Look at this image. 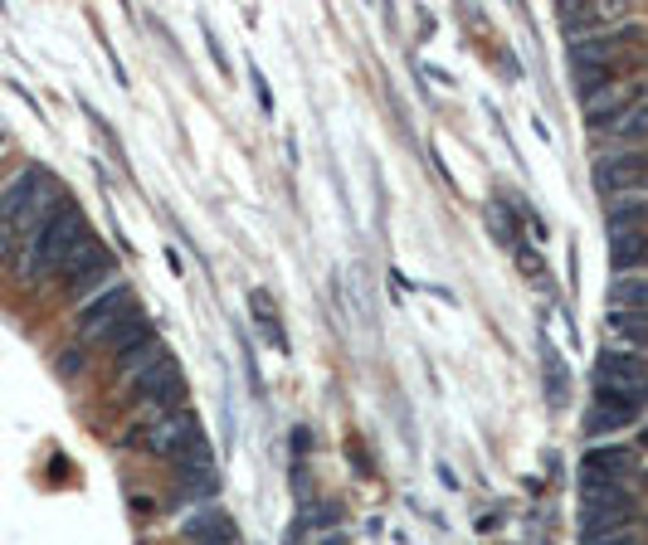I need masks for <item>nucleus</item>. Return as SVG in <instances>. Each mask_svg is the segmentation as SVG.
<instances>
[{
  "mask_svg": "<svg viewBox=\"0 0 648 545\" xmlns=\"http://www.w3.org/2000/svg\"><path fill=\"white\" fill-rule=\"evenodd\" d=\"M561 25L580 35V30H590V25H595V10H590V5H571V10H561Z\"/></svg>",
  "mask_w": 648,
  "mask_h": 545,
  "instance_id": "obj_22",
  "label": "nucleus"
},
{
  "mask_svg": "<svg viewBox=\"0 0 648 545\" xmlns=\"http://www.w3.org/2000/svg\"><path fill=\"white\" fill-rule=\"evenodd\" d=\"M127 312H137L132 288H127V283H108L98 297H88V302L78 307V331H83L88 341H103V336H108Z\"/></svg>",
  "mask_w": 648,
  "mask_h": 545,
  "instance_id": "obj_5",
  "label": "nucleus"
},
{
  "mask_svg": "<svg viewBox=\"0 0 648 545\" xmlns=\"http://www.w3.org/2000/svg\"><path fill=\"white\" fill-rule=\"evenodd\" d=\"M634 511V492L624 482H595L585 487V502H580V521H585V536H605L619 531Z\"/></svg>",
  "mask_w": 648,
  "mask_h": 545,
  "instance_id": "obj_4",
  "label": "nucleus"
},
{
  "mask_svg": "<svg viewBox=\"0 0 648 545\" xmlns=\"http://www.w3.org/2000/svg\"><path fill=\"white\" fill-rule=\"evenodd\" d=\"M517 268H522L527 278H536V283L546 278V263H541V258H536V254H527V249H517Z\"/></svg>",
  "mask_w": 648,
  "mask_h": 545,
  "instance_id": "obj_26",
  "label": "nucleus"
},
{
  "mask_svg": "<svg viewBox=\"0 0 648 545\" xmlns=\"http://www.w3.org/2000/svg\"><path fill=\"white\" fill-rule=\"evenodd\" d=\"M249 307H254V322L264 327V336L278 346V351H288V336H283V327H278V312H273V302H268V292H254L249 297Z\"/></svg>",
  "mask_w": 648,
  "mask_h": 545,
  "instance_id": "obj_18",
  "label": "nucleus"
},
{
  "mask_svg": "<svg viewBox=\"0 0 648 545\" xmlns=\"http://www.w3.org/2000/svg\"><path fill=\"white\" fill-rule=\"evenodd\" d=\"M614 137H624V142H639V137H648V103H634L629 112H619Z\"/></svg>",
  "mask_w": 648,
  "mask_h": 545,
  "instance_id": "obj_19",
  "label": "nucleus"
},
{
  "mask_svg": "<svg viewBox=\"0 0 648 545\" xmlns=\"http://www.w3.org/2000/svg\"><path fill=\"white\" fill-rule=\"evenodd\" d=\"M147 331H152V322H147L142 312H127V317H122V322H117V327L108 331V336H103V346H108V351L117 356V351H127L132 341H142Z\"/></svg>",
  "mask_w": 648,
  "mask_h": 545,
  "instance_id": "obj_15",
  "label": "nucleus"
},
{
  "mask_svg": "<svg viewBox=\"0 0 648 545\" xmlns=\"http://www.w3.org/2000/svg\"><path fill=\"white\" fill-rule=\"evenodd\" d=\"M117 273V258L98 244V239H88L83 249H78L64 268H59V278H64V292H74V297H83V292H103V283Z\"/></svg>",
  "mask_w": 648,
  "mask_h": 545,
  "instance_id": "obj_6",
  "label": "nucleus"
},
{
  "mask_svg": "<svg viewBox=\"0 0 648 545\" xmlns=\"http://www.w3.org/2000/svg\"><path fill=\"white\" fill-rule=\"evenodd\" d=\"M488 224L497 229V239H502V244H517V229H512V215H507L502 205H493V210H488Z\"/></svg>",
  "mask_w": 648,
  "mask_h": 545,
  "instance_id": "obj_23",
  "label": "nucleus"
},
{
  "mask_svg": "<svg viewBox=\"0 0 648 545\" xmlns=\"http://www.w3.org/2000/svg\"><path fill=\"white\" fill-rule=\"evenodd\" d=\"M10 254H15V224H0V268L10 263Z\"/></svg>",
  "mask_w": 648,
  "mask_h": 545,
  "instance_id": "obj_27",
  "label": "nucleus"
},
{
  "mask_svg": "<svg viewBox=\"0 0 648 545\" xmlns=\"http://www.w3.org/2000/svg\"><path fill=\"white\" fill-rule=\"evenodd\" d=\"M254 93H259V103H264V108H273V98H268V83H264V73L254 69Z\"/></svg>",
  "mask_w": 648,
  "mask_h": 545,
  "instance_id": "obj_28",
  "label": "nucleus"
},
{
  "mask_svg": "<svg viewBox=\"0 0 648 545\" xmlns=\"http://www.w3.org/2000/svg\"><path fill=\"white\" fill-rule=\"evenodd\" d=\"M166 361V341L156 336V331H147L142 341H132L127 351H117V370L127 375V380H137L142 370H152V365Z\"/></svg>",
  "mask_w": 648,
  "mask_h": 545,
  "instance_id": "obj_11",
  "label": "nucleus"
},
{
  "mask_svg": "<svg viewBox=\"0 0 648 545\" xmlns=\"http://www.w3.org/2000/svg\"><path fill=\"white\" fill-rule=\"evenodd\" d=\"M541 365H546V390H551V404H566V370H561V356L546 351Z\"/></svg>",
  "mask_w": 648,
  "mask_h": 545,
  "instance_id": "obj_21",
  "label": "nucleus"
},
{
  "mask_svg": "<svg viewBox=\"0 0 648 545\" xmlns=\"http://www.w3.org/2000/svg\"><path fill=\"white\" fill-rule=\"evenodd\" d=\"M590 545H639V536L629 526H619V531H605V536H590Z\"/></svg>",
  "mask_w": 648,
  "mask_h": 545,
  "instance_id": "obj_25",
  "label": "nucleus"
},
{
  "mask_svg": "<svg viewBox=\"0 0 648 545\" xmlns=\"http://www.w3.org/2000/svg\"><path fill=\"white\" fill-rule=\"evenodd\" d=\"M288 545H303V531H298V526L288 531Z\"/></svg>",
  "mask_w": 648,
  "mask_h": 545,
  "instance_id": "obj_29",
  "label": "nucleus"
},
{
  "mask_svg": "<svg viewBox=\"0 0 648 545\" xmlns=\"http://www.w3.org/2000/svg\"><path fill=\"white\" fill-rule=\"evenodd\" d=\"M595 380H600V400L639 404L648 390V361L634 351H605L595 365Z\"/></svg>",
  "mask_w": 648,
  "mask_h": 545,
  "instance_id": "obj_3",
  "label": "nucleus"
},
{
  "mask_svg": "<svg viewBox=\"0 0 648 545\" xmlns=\"http://www.w3.org/2000/svg\"><path fill=\"white\" fill-rule=\"evenodd\" d=\"M639 419V404H619V400H600L590 414H585V434L605 438V434H619Z\"/></svg>",
  "mask_w": 648,
  "mask_h": 545,
  "instance_id": "obj_12",
  "label": "nucleus"
},
{
  "mask_svg": "<svg viewBox=\"0 0 648 545\" xmlns=\"http://www.w3.org/2000/svg\"><path fill=\"white\" fill-rule=\"evenodd\" d=\"M610 327L619 331V336H629V341H648V322H629V312L610 317Z\"/></svg>",
  "mask_w": 648,
  "mask_h": 545,
  "instance_id": "obj_24",
  "label": "nucleus"
},
{
  "mask_svg": "<svg viewBox=\"0 0 648 545\" xmlns=\"http://www.w3.org/2000/svg\"><path fill=\"white\" fill-rule=\"evenodd\" d=\"M595 64H610V39H571V69H595Z\"/></svg>",
  "mask_w": 648,
  "mask_h": 545,
  "instance_id": "obj_16",
  "label": "nucleus"
},
{
  "mask_svg": "<svg viewBox=\"0 0 648 545\" xmlns=\"http://www.w3.org/2000/svg\"><path fill=\"white\" fill-rule=\"evenodd\" d=\"M605 302H610L614 312H648V278L639 273H619L605 292Z\"/></svg>",
  "mask_w": 648,
  "mask_h": 545,
  "instance_id": "obj_13",
  "label": "nucleus"
},
{
  "mask_svg": "<svg viewBox=\"0 0 648 545\" xmlns=\"http://www.w3.org/2000/svg\"><path fill=\"white\" fill-rule=\"evenodd\" d=\"M93 239V229H88V219H83V210L78 205H69V200H59L49 215L39 219V229L30 234V258H25V278L30 283H39L44 273H59L69 258L83 249Z\"/></svg>",
  "mask_w": 648,
  "mask_h": 545,
  "instance_id": "obj_1",
  "label": "nucleus"
},
{
  "mask_svg": "<svg viewBox=\"0 0 648 545\" xmlns=\"http://www.w3.org/2000/svg\"><path fill=\"white\" fill-rule=\"evenodd\" d=\"M648 215L644 200H634V195H619L610 210H605V219H610V234H619V229H639V219Z\"/></svg>",
  "mask_w": 648,
  "mask_h": 545,
  "instance_id": "obj_17",
  "label": "nucleus"
},
{
  "mask_svg": "<svg viewBox=\"0 0 648 545\" xmlns=\"http://www.w3.org/2000/svg\"><path fill=\"white\" fill-rule=\"evenodd\" d=\"M142 443L161 453V458H171L176 468H186V463H210V443L200 434V419H195L191 409H171V414H161L152 419L147 429H142Z\"/></svg>",
  "mask_w": 648,
  "mask_h": 545,
  "instance_id": "obj_2",
  "label": "nucleus"
},
{
  "mask_svg": "<svg viewBox=\"0 0 648 545\" xmlns=\"http://www.w3.org/2000/svg\"><path fill=\"white\" fill-rule=\"evenodd\" d=\"M629 468H634V453H629V448H590L585 463H580L585 487H595V482H619Z\"/></svg>",
  "mask_w": 648,
  "mask_h": 545,
  "instance_id": "obj_10",
  "label": "nucleus"
},
{
  "mask_svg": "<svg viewBox=\"0 0 648 545\" xmlns=\"http://www.w3.org/2000/svg\"><path fill=\"white\" fill-rule=\"evenodd\" d=\"M181 541L191 545H234V521H229L220 507H195L186 521H181Z\"/></svg>",
  "mask_w": 648,
  "mask_h": 545,
  "instance_id": "obj_8",
  "label": "nucleus"
},
{
  "mask_svg": "<svg viewBox=\"0 0 648 545\" xmlns=\"http://www.w3.org/2000/svg\"><path fill=\"white\" fill-rule=\"evenodd\" d=\"M644 171H648V161H639V156L600 161V166H595V190H605V195H629V190L644 185Z\"/></svg>",
  "mask_w": 648,
  "mask_h": 545,
  "instance_id": "obj_9",
  "label": "nucleus"
},
{
  "mask_svg": "<svg viewBox=\"0 0 648 545\" xmlns=\"http://www.w3.org/2000/svg\"><path fill=\"white\" fill-rule=\"evenodd\" d=\"M644 258H648L644 229H619V234H610V263L619 273H634V263H644Z\"/></svg>",
  "mask_w": 648,
  "mask_h": 545,
  "instance_id": "obj_14",
  "label": "nucleus"
},
{
  "mask_svg": "<svg viewBox=\"0 0 648 545\" xmlns=\"http://www.w3.org/2000/svg\"><path fill=\"white\" fill-rule=\"evenodd\" d=\"M132 390H137V400H147L152 409L171 414V409H181V395H186V375H181V365L166 356L161 365L142 370V375L132 380Z\"/></svg>",
  "mask_w": 648,
  "mask_h": 545,
  "instance_id": "obj_7",
  "label": "nucleus"
},
{
  "mask_svg": "<svg viewBox=\"0 0 648 545\" xmlns=\"http://www.w3.org/2000/svg\"><path fill=\"white\" fill-rule=\"evenodd\" d=\"M575 88L585 103L600 98V88H610V64H595V69H575Z\"/></svg>",
  "mask_w": 648,
  "mask_h": 545,
  "instance_id": "obj_20",
  "label": "nucleus"
}]
</instances>
